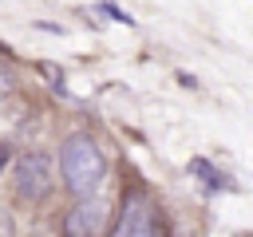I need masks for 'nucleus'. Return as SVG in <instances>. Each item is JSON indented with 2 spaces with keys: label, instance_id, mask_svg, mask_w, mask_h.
<instances>
[{
  "label": "nucleus",
  "instance_id": "nucleus-2",
  "mask_svg": "<svg viewBox=\"0 0 253 237\" xmlns=\"http://www.w3.org/2000/svg\"><path fill=\"white\" fill-rule=\"evenodd\" d=\"M111 237H162V221H158L154 201L146 194H130L123 201V213H119Z\"/></svg>",
  "mask_w": 253,
  "mask_h": 237
},
{
  "label": "nucleus",
  "instance_id": "nucleus-7",
  "mask_svg": "<svg viewBox=\"0 0 253 237\" xmlns=\"http://www.w3.org/2000/svg\"><path fill=\"white\" fill-rule=\"evenodd\" d=\"M4 162H8V150H4V146H0V170H4Z\"/></svg>",
  "mask_w": 253,
  "mask_h": 237
},
{
  "label": "nucleus",
  "instance_id": "nucleus-4",
  "mask_svg": "<svg viewBox=\"0 0 253 237\" xmlns=\"http://www.w3.org/2000/svg\"><path fill=\"white\" fill-rule=\"evenodd\" d=\"M107 217H111V209L103 198H95V194L79 198V205L63 217V237H103Z\"/></svg>",
  "mask_w": 253,
  "mask_h": 237
},
{
  "label": "nucleus",
  "instance_id": "nucleus-6",
  "mask_svg": "<svg viewBox=\"0 0 253 237\" xmlns=\"http://www.w3.org/2000/svg\"><path fill=\"white\" fill-rule=\"evenodd\" d=\"M8 87H12V79H8V75H4V71H0V99H4V95H8Z\"/></svg>",
  "mask_w": 253,
  "mask_h": 237
},
{
  "label": "nucleus",
  "instance_id": "nucleus-3",
  "mask_svg": "<svg viewBox=\"0 0 253 237\" xmlns=\"http://www.w3.org/2000/svg\"><path fill=\"white\" fill-rule=\"evenodd\" d=\"M51 158L43 154V150H28V154H20V162H16V190H20V198L24 201H40L47 190H51Z\"/></svg>",
  "mask_w": 253,
  "mask_h": 237
},
{
  "label": "nucleus",
  "instance_id": "nucleus-1",
  "mask_svg": "<svg viewBox=\"0 0 253 237\" xmlns=\"http://www.w3.org/2000/svg\"><path fill=\"white\" fill-rule=\"evenodd\" d=\"M59 166H63V186L75 198H91L107 174V158L91 134H67L59 146Z\"/></svg>",
  "mask_w": 253,
  "mask_h": 237
},
{
  "label": "nucleus",
  "instance_id": "nucleus-5",
  "mask_svg": "<svg viewBox=\"0 0 253 237\" xmlns=\"http://www.w3.org/2000/svg\"><path fill=\"white\" fill-rule=\"evenodd\" d=\"M190 170H194V174H202V178H210L206 186H213V190H229V182H225V178H217L210 162H202V158H194V162H190Z\"/></svg>",
  "mask_w": 253,
  "mask_h": 237
}]
</instances>
